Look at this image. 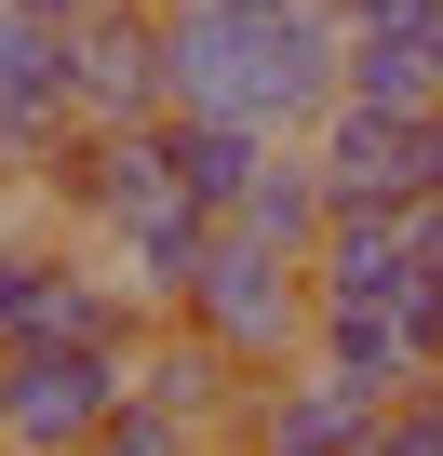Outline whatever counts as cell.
Segmentation results:
<instances>
[{"label":"cell","mask_w":443,"mask_h":456,"mask_svg":"<svg viewBox=\"0 0 443 456\" xmlns=\"http://www.w3.org/2000/svg\"><path fill=\"white\" fill-rule=\"evenodd\" d=\"M336 94H349L336 0H215V14H175V108L256 121V134H309Z\"/></svg>","instance_id":"6da1fadb"},{"label":"cell","mask_w":443,"mask_h":456,"mask_svg":"<svg viewBox=\"0 0 443 456\" xmlns=\"http://www.w3.org/2000/svg\"><path fill=\"white\" fill-rule=\"evenodd\" d=\"M161 322H201V336L229 349V362L283 376V362H309V322H323V296H309V256L256 242V228H215L201 282H188V296H175Z\"/></svg>","instance_id":"7a4b0ae2"},{"label":"cell","mask_w":443,"mask_h":456,"mask_svg":"<svg viewBox=\"0 0 443 456\" xmlns=\"http://www.w3.org/2000/svg\"><path fill=\"white\" fill-rule=\"evenodd\" d=\"M309 161H323V201L336 215H416V201H443V108L336 94L309 121Z\"/></svg>","instance_id":"3957f363"},{"label":"cell","mask_w":443,"mask_h":456,"mask_svg":"<svg viewBox=\"0 0 443 456\" xmlns=\"http://www.w3.org/2000/svg\"><path fill=\"white\" fill-rule=\"evenodd\" d=\"M376 403H390V389H363V376H336V362L309 349V362L256 376L229 456H363V443H376Z\"/></svg>","instance_id":"277c9868"},{"label":"cell","mask_w":443,"mask_h":456,"mask_svg":"<svg viewBox=\"0 0 443 456\" xmlns=\"http://www.w3.org/2000/svg\"><path fill=\"white\" fill-rule=\"evenodd\" d=\"M121 389H135V349H68V336H41V349H14V443L94 456V429L121 416Z\"/></svg>","instance_id":"5b68a950"},{"label":"cell","mask_w":443,"mask_h":456,"mask_svg":"<svg viewBox=\"0 0 443 456\" xmlns=\"http://www.w3.org/2000/svg\"><path fill=\"white\" fill-rule=\"evenodd\" d=\"M81 41V121H161L175 108V14L161 0H94Z\"/></svg>","instance_id":"8992f818"},{"label":"cell","mask_w":443,"mask_h":456,"mask_svg":"<svg viewBox=\"0 0 443 456\" xmlns=\"http://www.w3.org/2000/svg\"><path fill=\"white\" fill-rule=\"evenodd\" d=\"M336 28H349V94L443 108V14L430 0H336Z\"/></svg>","instance_id":"52a82bcc"},{"label":"cell","mask_w":443,"mask_h":456,"mask_svg":"<svg viewBox=\"0 0 443 456\" xmlns=\"http://www.w3.org/2000/svg\"><path fill=\"white\" fill-rule=\"evenodd\" d=\"M283 134H256V121H215V108H175V175H188V201H215L229 215L242 188H256V161H269Z\"/></svg>","instance_id":"ba28073f"},{"label":"cell","mask_w":443,"mask_h":456,"mask_svg":"<svg viewBox=\"0 0 443 456\" xmlns=\"http://www.w3.org/2000/svg\"><path fill=\"white\" fill-rule=\"evenodd\" d=\"M94 456H229V429L188 416L175 389H148V376H135V389H121V416L94 429Z\"/></svg>","instance_id":"9c48e42d"},{"label":"cell","mask_w":443,"mask_h":456,"mask_svg":"<svg viewBox=\"0 0 443 456\" xmlns=\"http://www.w3.org/2000/svg\"><path fill=\"white\" fill-rule=\"evenodd\" d=\"M54 269H68V242H28V228H0V349H28V322H41Z\"/></svg>","instance_id":"30bf717a"},{"label":"cell","mask_w":443,"mask_h":456,"mask_svg":"<svg viewBox=\"0 0 443 456\" xmlns=\"http://www.w3.org/2000/svg\"><path fill=\"white\" fill-rule=\"evenodd\" d=\"M363 456H443V376L390 389V403H376V443H363Z\"/></svg>","instance_id":"8fae6325"},{"label":"cell","mask_w":443,"mask_h":456,"mask_svg":"<svg viewBox=\"0 0 443 456\" xmlns=\"http://www.w3.org/2000/svg\"><path fill=\"white\" fill-rule=\"evenodd\" d=\"M403 228H416V256H430V282H443V201H416Z\"/></svg>","instance_id":"7c38bea8"},{"label":"cell","mask_w":443,"mask_h":456,"mask_svg":"<svg viewBox=\"0 0 443 456\" xmlns=\"http://www.w3.org/2000/svg\"><path fill=\"white\" fill-rule=\"evenodd\" d=\"M28 161H41V148H28V121L0 108V175H28Z\"/></svg>","instance_id":"4fadbf2b"},{"label":"cell","mask_w":443,"mask_h":456,"mask_svg":"<svg viewBox=\"0 0 443 456\" xmlns=\"http://www.w3.org/2000/svg\"><path fill=\"white\" fill-rule=\"evenodd\" d=\"M0 14H54V28H81V14H94V0H0Z\"/></svg>","instance_id":"5bb4252c"},{"label":"cell","mask_w":443,"mask_h":456,"mask_svg":"<svg viewBox=\"0 0 443 456\" xmlns=\"http://www.w3.org/2000/svg\"><path fill=\"white\" fill-rule=\"evenodd\" d=\"M0 443H14V349H0Z\"/></svg>","instance_id":"9a60e30c"},{"label":"cell","mask_w":443,"mask_h":456,"mask_svg":"<svg viewBox=\"0 0 443 456\" xmlns=\"http://www.w3.org/2000/svg\"><path fill=\"white\" fill-rule=\"evenodd\" d=\"M0 228H14V175H0Z\"/></svg>","instance_id":"2e32d148"},{"label":"cell","mask_w":443,"mask_h":456,"mask_svg":"<svg viewBox=\"0 0 443 456\" xmlns=\"http://www.w3.org/2000/svg\"><path fill=\"white\" fill-rule=\"evenodd\" d=\"M0 456H41V443H0Z\"/></svg>","instance_id":"e0dca14e"}]
</instances>
